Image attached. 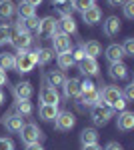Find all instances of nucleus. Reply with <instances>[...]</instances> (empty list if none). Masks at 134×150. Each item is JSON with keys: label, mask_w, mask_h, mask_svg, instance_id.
Listing matches in <instances>:
<instances>
[{"label": "nucleus", "mask_w": 134, "mask_h": 150, "mask_svg": "<svg viewBox=\"0 0 134 150\" xmlns=\"http://www.w3.org/2000/svg\"><path fill=\"white\" fill-rule=\"evenodd\" d=\"M16 66L14 68L18 70L20 74H26V72H32L34 66H36V54L34 52H28V50H18L16 54Z\"/></svg>", "instance_id": "nucleus-1"}, {"label": "nucleus", "mask_w": 134, "mask_h": 150, "mask_svg": "<svg viewBox=\"0 0 134 150\" xmlns=\"http://www.w3.org/2000/svg\"><path fill=\"white\" fill-rule=\"evenodd\" d=\"M112 116H114V110H112L110 106H104V104H96L90 110V118H92V122L96 126H106L110 122Z\"/></svg>", "instance_id": "nucleus-2"}, {"label": "nucleus", "mask_w": 134, "mask_h": 150, "mask_svg": "<svg viewBox=\"0 0 134 150\" xmlns=\"http://www.w3.org/2000/svg\"><path fill=\"white\" fill-rule=\"evenodd\" d=\"M20 138H22L24 144H34V142H40V138H42V130L38 128V124L28 122V124H24L22 130H20Z\"/></svg>", "instance_id": "nucleus-3"}, {"label": "nucleus", "mask_w": 134, "mask_h": 150, "mask_svg": "<svg viewBox=\"0 0 134 150\" xmlns=\"http://www.w3.org/2000/svg\"><path fill=\"white\" fill-rule=\"evenodd\" d=\"M74 124H76V118H74V114H72L70 110H60L54 118V126H56V130H60V132L72 130Z\"/></svg>", "instance_id": "nucleus-4"}, {"label": "nucleus", "mask_w": 134, "mask_h": 150, "mask_svg": "<svg viewBox=\"0 0 134 150\" xmlns=\"http://www.w3.org/2000/svg\"><path fill=\"white\" fill-rule=\"evenodd\" d=\"M52 46L56 54H64V52H72V40H70V36L64 34V32H56L52 36Z\"/></svg>", "instance_id": "nucleus-5"}, {"label": "nucleus", "mask_w": 134, "mask_h": 150, "mask_svg": "<svg viewBox=\"0 0 134 150\" xmlns=\"http://www.w3.org/2000/svg\"><path fill=\"white\" fill-rule=\"evenodd\" d=\"M58 32V20H56L54 16H46L40 20L38 24V34L44 36V38H52V36Z\"/></svg>", "instance_id": "nucleus-6"}, {"label": "nucleus", "mask_w": 134, "mask_h": 150, "mask_svg": "<svg viewBox=\"0 0 134 150\" xmlns=\"http://www.w3.org/2000/svg\"><path fill=\"white\" fill-rule=\"evenodd\" d=\"M118 98H122V90H120V86H104L100 92V104H104V106H110L116 102Z\"/></svg>", "instance_id": "nucleus-7"}, {"label": "nucleus", "mask_w": 134, "mask_h": 150, "mask_svg": "<svg viewBox=\"0 0 134 150\" xmlns=\"http://www.w3.org/2000/svg\"><path fill=\"white\" fill-rule=\"evenodd\" d=\"M10 44L16 50H28V48L32 46V36H30V32H24V34H16V32H10Z\"/></svg>", "instance_id": "nucleus-8"}, {"label": "nucleus", "mask_w": 134, "mask_h": 150, "mask_svg": "<svg viewBox=\"0 0 134 150\" xmlns=\"http://www.w3.org/2000/svg\"><path fill=\"white\" fill-rule=\"evenodd\" d=\"M40 102H42V104H54V106H58V102H60V94H58V90H56L54 86L44 84V86L40 88Z\"/></svg>", "instance_id": "nucleus-9"}, {"label": "nucleus", "mask_w": 134, "mask_h": 150, "mask_svg": "<svg viewBox=\"0 0 134 150\" xmlns=\"http://www.w3.org/2000/svg\"><path fill=\"white\" fill-rule=\"evenodd\" d=\"M78 68H80V72L86 74V76H96V74H98V62H96V58L84 56L78 62Z\"/></svg>", "instance_id": "nucleus-10"}, {"label": "nucleus", "mask_w": 134, "mask_h": 150, "mask_svg": "<svg viewBox=\"0 0 134 150\" xmlns=\"http://www.w3.org/2000/svg\"><path fill=\"white\" fill-rule=\"evenodd\" d=\"M82 14V20H84V24H88V26H92V24H96V22H100L102 20V10L94 4V6H90L88 10H84V12H80Z\"/></svg>", "instance_id": "nucleus-11"}, {"label": "nucleus", "mask_w": 134, "mask_h": 150, "mask_svg": "<svg viewBox=\"0 0 134 150\" xmlns=\"http://www.w3.org/2000/svg\"><path fill=\"white\" fill-rule=\"evenodd\" d=\"M2 124L6 126V130H10V132H20L22 126H24V118L18 116V114H10V116H4Z\"/></svg>", "instance_id": "nucleus-12"}, {"label": "nucleus", "mask_w": 134, "mask_h": 150, "mask_svg": "<svg viewBox=\"0 0 134 150\" xmlns=\"http://www.w3.org/2000/svg\"><path fill=\"white\" fill-rule=\"evenodd\" d=\"M14 96H16V100H30V96H32V84L30 82H18L16 86H14Z\"/></svg>", "instance_id": "nucleus-13"}, {"label": "nucleus", "mask_w": 134, "mask_h": 150, "mask_svg": "<svg viewBox=\"0 0 134 150\" xmlns=\"http://www.w3.org/2000/svg\"><path fill=\"white\" fill-rule=\"evenodd\" d=\"M132 128H134V112H130V110H122L120 116H118V130L130 132Z\"/></svg>", "instance_id": "nucleus-14"}, {"label": "nucleus", "mask_w": 134, "mask_h": 150, "mask_svg": "<svg viewBox=\"0 0 134 150\" xmlns=\"http://www.w3.org/2000/svg\"><path fill=\"white\" fill-rule=\"evenodd\" d=\"M102 30H104V34L106 36H116L120 32V18H116V16H108L104 24H102Z\"/></svg>", "instance_id": "nucleus-15"}, {"label": "nucleus", "mask_w": 134, "mask_h": 150, "mask_svg": "<svg viewBox=\"0 0 134 150\" xmlns=\"http://www.w3.org/2000/svg\"><path fill=\"white\" fill-rule=\"evenodd\" d=\"M46 84H50V86H54L56 90L58 88H62L64 86V82H66V76H64V72L62 70H50L48 74H46Z\"/></svg>", "instance_id": "nucleus-16"}, {"label": "nucleus", "mask_w": 134, "mask_h": 150, "mask_svg": "<svg viewBox=\"0 0 134 150\" xmlns=\"http://www.w3.org/2000/svg\"><path fill=\"white\" fill-rule=\"evenodd\" d=\"M62 88H64V96L66 98H78L80 96V80L78 78H70V80L66 78Z\"/></svg>", "instance_id": "nucleus-17"}, {"label": "nucleus", "mask_w": 134, "mask_h": 150, "mask_svg": "<svg viewBox=\"0 0 134 150\" xmlns=\"http://www.w3.org/2000/svg\"><path fill=\"white\" fill-rule=\"evenodd\" d=\"M106 58H108V62H110V64L122 62V58H124L122 46H120V44H110V46L106 48Z\"/></svg>", "instance_id": "nucleus-18"}, {"label": "nucleus", "mask_w": 134, "mask_h": 150, "mask_svg": "<svg viewBox=\"0 0 134 150\" xmlns=\"http://www.w3.org/2000/svg\"><path fill=\"white\" fill-rule=\"evenodd\" d=\"M80 48H82L84 56H88V58H96V56H100V52H102L100 44L96 40H88V42H84Z\"/></svg>", "instance_id": "nucleus-19"}, {"label": "nucleus", "mask_w": 134, "mask_h": 150, "mask_svg": "<svg viewBox=\"0 0 134 150\" xmlns=\"http://www.w3.org/2000/svg\"><path fill=\"white\" fill-rule=\"evenodd\" d=\"M58 112H60V110H58V106H54V104H42V106H40V110H38L40 118H42V120H46V122L54 120Z\"/></svg>", "instance_id": "nucleus-20"}, {"label": "nucleus", "mask_w": 134, "mask_h": 150, "mask_svg": "<svg viewBox=\"0 0 134 150\" xmlns=\"http://www.w3.org/2000/svg\"><path fill=\"white\" fill-rule=\"evenodd\" d=\"M110 76L114 80H126L128 78V68L122 62H116V64H110Z\"/></svg>", "instance_id": "nucleus-21"}, {"label": "nucleus", "mask_w": 134, "mask_h": 150, "mask_svg": "<svg viewBox=\"0 0 134 150\" xmlns=\"http://www.w3.org/2000/svg\"><path fill=\"white\" fill-rule=\"evenodd\" d=\"M80 98V102H84L86 106H96V104H100V90H90V92H84V94H80L78 96Z\"/></svg>", "instance_id": "nucleus-22"}, {"label": "nucleus", "mask_w": 134, "mask_h": 150, "mask_svg": "<svg viewBox=\"0 0 134 150\" xmlns=\"http://www.w3.org/2000/svg\"><path fill=\"white\" fill-rule=\"evenodd\" d=\"M80 142H82V146H86V144H98V132L94 128H84L80 132Z\"/></svg>", "instance_id": "nucleus-23"}, {"label": "nucleus", "mask_w": 134, "mask_h": 150, "mask_svg": "<svg viewBox=\"0 0 134 150\" xmlns=\"http://www.w3.org/2000/svg\"><path fill=\"white\" fill-rule=\"evenodd\" d=\"M34 54H36V64H48V62L54 58L52 48H36Z\"/></svg>", "instance_id": "nucleus-24"}, {"label": "nucleus", "mask_w": 134, "mask_h": 150, "mask_svg": "<svg viewBox=\"0 0 134 150\" xmlns=\"http://www.w3.org/2000/svg\"><path fill=\"white\" fill-rule=\"evenodd\" d=\"M14 12H16V6H14L12 0H0V18H2V20L12 18Z\"/></svg>", "instance_id": "nucleus-25"}, {"label": "nucleus", "mask_w": 134, "mask_h": 150, "mask_svg": "<svg viewBox=\"0 0 134 150\" xmlns=\"http://www.w3.org/2000/svg\"><path fill=\"white\" fill-rule=\"evenodd\" d=\"M60 28H62V30H60V32H64V34H76V30H78V28H76V22H74V18H72V16H62V20H60Z\"/></svg>", "instance_id": "nucleus-26"}, {"label": "nucleus", "mask_w": 134, "mask_h": 150, "mask_svg": "<svg viewBox=\"0 0 134 150\" xmlns=\"http://www.w3.org/2000/svg\"><path fill=\"white\" fill-rule=\"evenodd\" d=\"M16 12H18V16H20V20H26V18H30V16H36V8L30 6V4H26V2H20L18 6H16Z\"/></svg>", "instance_id": "nucleus-27"}, {"label": "nucleus", "mask_w": 134, "mask_h": 150, "mask_svg": "<svg viewBox=\"0 0 134 150\" xmlns=\"http://www.w3.org/2000/svg\"><path fill=\"white\" fill-rule=\"evenodd\" d=\"M14 66H16V58H14V54H0V70H14Z\"/></svg>", "instance_id": "nucleus-28"}, {"label": "nucleus", "mask_w": 134, "mask_h": 150, "mask_svg": "<svg viewBox=\"0 0 134 150\" xmlns=\"http://www.w3.org/2000/svg\"><path fill=\"white\" fill-rule=\"evenodd\" d=\"M56 62H58V68H60V70H68L70 66H74V60H72V52H64V54H58Z\"/></svg>", "instance_id": "nucleus-29"}, {"label": "nucleus", "mask_w": 134, "mask_h": 150, "mask_svg": "<svg viewBox=\"0 0 134 150\" xmlns=\"http://www.w3.org/2000/svg\"><path fill=\"white\" fill-rule=\"evenodd\" d=\"M16 114L22 116V118L32 114V104H30V100H16Z\"/></svg>", "instance_id": "nucleus-30"}, {"label": "nucleus", "mask_w": 134, "mask_h": 150, "mask_svg": "<svg viewBox=\"0 0 134 150\" xmlns=\"http://www.w3.org/2000/svg\"><path fill=\"white\" fill-rule=\"evenodd\" d=\"M54 6L58 8V12H60L62 16H72V12H74L72 0H62V2H58V4H54Z\"/></svg>", "instance_id": "nucleus-31"}, {"label": "nucleus", "mask_w": 134, "mask_h": 150, "mask_svg": "<svg viewBox=\"0 0 134 150\" xmlns=\"http://www.w3.org/2000/svg\"><path fill=\"white\" fill-rule=\"evenodd\" d=\"M22 22H24L26 32H38V24H40L38 16H30V18H26V20H22Z\"/></svg>", "instance_id": "nucleus-32"}, {"label": "nucleus", "mask_w": 134, "mask_h": 150, "mask_svg": "<svg viewBox=\"0 0 134 150\" xmlns=\"http://www.w3.org/2000/svg\"><path fill=\"white\" fill-rule=\"evenodd\" d=\"M90 6H94V0H72V8L78 12L88 10Z\"/></svg>", "instance_id": "nucleus-33"}, {"label": "nucleus", "mask_w": 134, "mask_h": 150, "mask_svg": "<svg viewBox=\"0 0 134 150\" xmlns=\"http://www.w3.org/2000/svg\"><path fill=\"white\" fill-rule=\"evenodd\" d=\"M122 10H124V16H126L128 20H132L134 18V0H124Z\"/></svg>", "instance_id": "nucleus-34"}, {"label": "nucleus", "mask_w": 134, "mask_h": 150, "mask_svg": "<svg viewBox=\"0 0 134 150\" xmlns=\"http://www.w3.org/2000/svg\"><path fill=\"white\" fill-rule=\"evenodd\" d=\"M124 56H134V38H126V42L122 44Z\"/></svg>", "instance_id": "nucleus-35"}, {"label": "nucleus", "mask_w": 134, "mask_h": 150, "mask_svg": "<svg viewBox=\"0 0 134 150\" xmlns=\"http://www.w3.org/2000/svg\"><path fill=\"white\" fill-rule=\"evenodd\" d=\"M122 98L126 100V102H132L134 100V82H130V84L122 90Z\"/></svg>", "instance_id": "nucleus-36"}, {"label": "nucleus", "mask_w": 134, "mask_h": 150, "mask_svg": "<svg viewBox=\"0 0 134 150\" xmlns=\"http://www.w3.org/2000/svg\"><path fill=\"white\" fill-rule=\"evenodd\" d=\"M8 36H10V26L8 24H2L0 26V44H4L8 40Z\"/></svg>", "instance_id": "nucleus-37"}, {"label": "nucleus", "mask_w": 134, "mask_h": 150, "mask_svg": "<svg viewBox=\"0 0 134 150\" xmlns=\"http://www.w3.org/2000/svg\"><path fill=\"white\" fill-rule=\"evenodd\" d=\"M94 88H96V86H94L92 80H80V94L90 92V90H94Z\"/></svg>", "instance_id": "nucleus-38"}, {"label": "nucleus", "mask_w": 134, "mask_h": 150, "mask_svg": "<svg viewBox=\"0 0 134 150\" xmlns=\"http://www.w3.org/2000/svg\"><path fill=\"white\" fill-rule=\"evenodd\" d=\"M0 150H14V142H12L10 138L0 136Z\"/></svg>", "instance_id": "nucleus-39"}, {"label": "nucleus", "mask_w": 134, "mask_h": 150, "mask_svg": "<svg viewBox=\"0 0 134 150\" xmlns=\"http://www.w3.org/2000/svg\"><path fill=\"white\" fill-rule=\"evenodd\" d=\"M126 100H124V98H118V100H116V102L112 104V110H116V112H122V110H126Z\"/></svg>", "instance_id": "nucleus-40"}, {"label": "nucleus", "mask_w": 134, "mask_h": 150, "mask_svg": "<svg viewBox=\"0 0 134 150\" xmlns=\"http://www.w3.org/2000/svg\"><path fill=\"white\" fill-rule=\"evenodd\" d=\"M82 58H84V52H82V48H78V50H74V52H72V60H74V64H78Z\"/></svg>", "instance_id": "nucleus-41"}, {"label": "nucleus", "mask_w": 134, "mask_h": 150, "mask_svg": "<svg viewBox=\"0 0 134 150\" xmlns=\"http://www.w3.org/2000/svg\"><path fill=\"white\" fill-rule=\"evenodd\" d=\"M102 150H122V146H120L118 142H108V144H106Z\"/></svg>", "instance_id": "nucleus-42"}, {"label": "nucleus", "mask_w": 134, "mask_h": 150, "mask_svg": "<svg viewBox=\"0 0 134 150\" xmlns=\"http://www.w3.org/2000/svg\"><path fill=\"white\" fill-rule=\"evenodd\" d=\"M26 150H44L40 146V142H34V144H26Z\"/></svg>", "instance_id": "nucleus-43"}, {"label": "nucleus", "mask_w": 134, "mask_h": 150, "mask_svg": "<svg viewBox=\"0 0 134 150\" xmlns=\"http://www.w3.org/2000/svg\"><path fill=\"white\" fill-rule=\"evenodd\" d=\"M8 82V76H6V72L4 70H0V86H4Z\"/></svg>", "instance_id": "nucleus-44"}, {"label": "nucleus", "mask_w": 134, "mask_h": 150, "mask_svg": "<svg viewBox=\"0 0 134 150\" xmlns=\"http://www.w3.org/2000/svg\"><path fill=\"white\" fill-rule=\"evenodd\" d=\"M82 150H102L98 144H86V146H82Z\"/></svg>", "instance_id": "nucleus-45"}, {"label": "nucleus", "mask_w": 134, "mask_h": 150, "mask_svg": "<svg viewBox=\"0 0 134 150\" xmlns=\"http://www.w3.org/2000/svg\"><path fill=\"white\" fill-rule=\"evenodd\" d=\"M24 2H26V4H30V6H34V8L42 4V0H24Z\"/></svg>", "instance_id": "nucleus-46"}, {"label": "nucleus", "mask_w": 134, "mask_h": 150, "mask_svg": "<svg viewBox=\"0 0 134 150\" xmlns=\"http://www.w3.org/2000/svg\"><path fill=\"white\" fill-rule=\"evenodd\" d=\"M108 4H110V6H122L124 0H108Z\"/></svg>", "instance_id": "nucleus-47"}, {"label": "nucleus", "mask_w": 134, "mask_h": 150, "mask_svg": "<svg viewBox=\"0 0 134 150\" xmlns=\"http://www.w3.org/2000/svg\"><path fill=\"white\" fill-rule=\"evenodd\" d=\"M4 102V92H2V90H0V104Z\"/></svg>", "instance_id": "nucleus-48"}, {"label": "nucleus", "mask_w": 134, "mask_h": 150, "mask_svg": "<svg viewBox=\"0 0 134 150\" xmlns=\"http://www.w3.org/2000/svg\"><path fill=\"white\" fill-rule=\"evenodd\" d=\"M58 2H62V0H52V4H58Z\"/></svg>", "instance_id": "nucleus-49"}]
</instances>
